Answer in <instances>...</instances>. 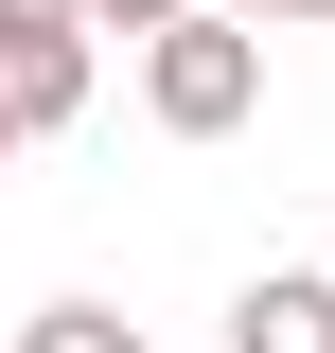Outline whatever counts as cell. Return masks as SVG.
<instances>
[{
    "instance_id": "1",
    "label": "cell",
    "mask_w": 335,
    "mask_h": 353,
    "mask_svg": "<svg viewBox=\"0 0 335 353\" xmlns=\"http://www.w3.org/2000/svg\"><path fill=\"white\" fill-rule=\"evenodd\" d=\"M124 53H141V124H159V141H230L265 106V36L212 18V0H176L159 36H124Z\"/></svg>"
},
{
    "instance_id": "2",
    "label": "cell",
    "mask_w": 335,
    "mask_h": 353,
    "mask_svg": "<svg viewBox=\"0 0 335 353\" xmlns=\"http://www.w3.org/2000/svg\"><path fill=\"white\" fill-rule=\"evenodd\" d=\"M88 88H106V36H0V124L18 141L88 124Z\"/></svg>"
},
{
    "instance_id": "3",
    "label": "cell",
    "mask_w": 335,
    "mask_h": 353,
    "mask_svg": "<svg viewBox=\"0 0 335 353\" xmlns=\"http://www.w3.org/2000/svg\"><path fill=\"white\" fill-rule=\"evenodd\" d=\"M230 353H335V265H265L230 301Z\"/></svg>"
},
{
    "instance_id": "4",
    "label": "cell",
    "mask_w": 335,
    "mask_h": 353,
    "mask_svg": "<svg viewBox=\"0 0 335 353\" xmlns=\"http://www.w3.org/2000/svg\"><path fill=\"white\" fill-rule=\"evenodd\" d=\"M18 353H141V318H124V301H36Z\"/></svg>"
},
{
    "instance_id": "5",
    "label": "cell",
    "mask_w": 335,
    "mask_h": 353,
    "mask_svg": "<svg viewBox=\"0 0 335 353\" xmlns=\"http://www.w3.org/2000/svg\"><path fill=\"white\" fill-rule=\"evenodd\" d=\"M176 0H71V36H159Z\"/></svg>"
},
{
    "instance_id": "6",
    "label": "cell",
    "mask_w": 335,
    "mask_h": 353,
    "mask_svg": "<svg viewBox=\"0 0 335 353\" xmlns=\"http://www.w3.org/2000/svg\"><path fill=\"white\" fill-rule=\"evenodd\" d=\"M212 18H247V36H318L335 0H212Z\"/></svg>"
},
{
    "instance_id": "7",
    "label": "cell",
    "mask_w": 335,
    "mask_h": 353,
    "mask_svg": "<svg viewBox=\"0 0 335 353\" xmlns=\"http://www.w3.org/2000/svg\"><path fill=\"white\" fill-rule=\"evenodd\" d=\"M0 36H71V0H0Z\"/></svg>"
},
{
    "instance_id": "8",
    "label": "cell",
    "mask_w": 335,
    "mask_h": 353,
    "mask_svg": "<svg viewBox=\"0 0 335 353\" xmlns=\"http://www.w3.org/2000/svg\"><path fill=\"white\" fill-rule=\"evenodd\" d=\"M0 176H18V124H0Z\"/></svg>"
}]
</instances>
